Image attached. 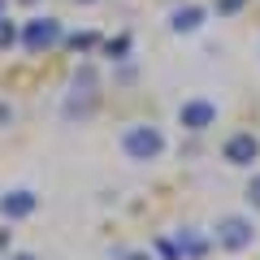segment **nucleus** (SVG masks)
Segmentation results:
<instances>
[{"label": "nucleus", "instance_id": "18", "mask_svg": "<svg viewBox=\"0 0 260 260\" xmlns=\"http://www.w3.org/2000/svg\"><path fill=\"white\" fill-rule=\"evenodd\" d=\"M5 239H9V234H5V230H0V247H5Z\"/></svg>", "mask_w": 260, "mask_h": 260}, {"label": "nucleus", "instance_id": "8", "mask_svg": "<svg viewBox=\"0 0 260 260\" xmlns=\"http://www.w3.org/2000/svg\"><path fill=\"white\" fill-rule=\"evenodd\" d=\"M169 26H174L178 35H191V30L204 26V9H200V5H182V9L169 13Z\"/></svg>", "mask_w": 260, "mask_h": 260}, {"label": "nucleus", "instance_id": "15", "mask_svg": "<svg viewBox=\"0 0 260 260\" xmlns=\"http://www.w3.org/2000/svg\"><path fill=\"white\" fill-rule=\"evenodd\" d=\"M9 121H13V109H9V100H0V130L9 126Z\"/></svg>", "mask_w": 260, "mask_h": 260}, {"label": "nucleus", "instance_id": "7", "mask_svg": "<svg viewBox=\"0 0 260 260\" xmlns=\"http://www.w3.org/2000/svg\"><path fill=\"white\" fill-rule=\"evenodd\" d=\"M35 204H39V195L35 191H9L5 200H0V217H9V221H22V217H30L35 213Z\"/></svg>", "mask_w": 260, "mask_h": 260}, {"label": "nucleus", "instance_id": "11", "mask_svg": "<svg viewBox=\"0 0 260 260\" xmlns=\"http://www.w3.org/2000/svg\"><path fill=\"white\" fill-rule=\"evenodd\" d=\"M104 48H109V56H126V52H130V39H126V35H117V39H109Z\"/></svg>", "mask_w": 260, "mask_h": 260}, {"label": "nucleus", "instance_id": "13", "mask_svg": "<svg viewBox=\"0 0 260 260\" xmlns=\"http://www.w3.org/2000/svg\"><path fill=\"white\" fill-rule=\"evenodd\" d=\"M70 44H74V52H87V48L95 44V35H91V30H83V35H74Z\"/></svg>", "mask_w": 260, "mask_h": 260}, {"label": "nucleus", "instance_id": "16", "mask_svg": "<svg viewBox=\"0 0 260 260\" xmlns=\"http://www.w3.org/2000/svg\"><path fill=\"white\" fill-rule=\"evenodd\" d=\"M126 260H152V256H143V251H130V256Z\"/></svg>", "mask_w": 260, "mask_h": 260}, {"label": "nucleus", "instance_id": "4", "mask_svg": "<svg viewBox=\"0 0 260 260\" xmlns=\"http://www.w3.org/2000/svg\"><path fill=\"white\" fill-rule=\"evenodd\" d=\"M251 239H256V230H251L247 217H221V221H217V243H221L225 251L251 247Z\"/></svg>", "mask_w": 260, "mask_h": 260}, {"label": "nucleus", "instance_id": "1", "mask_svg": "<svg viewBox=\"0 0 260 260\" xmlns=\"http://www.w3.org/2000/svg\"><path fill=\"white\" fill-rule=\"evenodd\" d=\"M95 104H100V78H95L91 65H83L74 74V87H70V100H65V117L70 121H87L95 113Z\"/></svg>", "mask_w": 260, "mask_h": 260}, {"label": "nucleus", "instance_id": "12", "mask_svg": "<svg viewBox=\"0 0 260 260\" xmlns=\"http://www.w3.org/2000/svg\"><path fill=\"white\" fill-rule=\"evenodd\" d=\"M243 5H247V0H217V13H221V18H230V13H239Z\"/></svg>", "mask_w": 260, "mask_h": 260}, {"label": "nucleus", "instance_id": "10", "mask_svg": "<svg viewBox=\"0 0 260 260\" xmlns=\"http://www.w3.org/2000/svg\"><path fill=\"white\" fill-rule=\"evenodd\" d=\"M13 44H18V26L0 13V48H13Z\"/></svg>", "mask_w": 260, "mask_h": 260}, {"label": "nucleus", "instance_id": "14", "mask_svg": "<svg viewBox=\"0 0 260 260\" xmlns=\"http://www.w3.org/2000/svg\"><path fill=\"white\" fill-rule=\"evenodd\" d=\"M247 204H251V208H260V174L247 182Z\"/></svg>", "mask_w": 260, "mask_h": 260}, {"label": "nucleus", "instance_id": "2", "mask_svg": "<svg viewBox=\"0 0 260 260\" xmlns=\"http://www.w3.org/2000/svg\"><path fill=\"white\" fill-rule=\"evenodd\" d=\"M121 152H126L130 160H156L160 152H165V135H160L156 126H148V121H135V126L121 130Z\"/></svg>", "mask_w": 260, "mask_h": 260}, {"label": "nucleus", "instance_id": "20", "mask_svg": "<svg viewBox=\"0 0 260 260\" xmlns=\"http://www.w3.org/2000/svg\"><path fill=\"white\" fill-rule=\"evenodd\" d=\"M26 5H35V0H26Z\"/></svg>", "mask_w": 260, "mask_h": 260}, {"label": "nucleus", "instance_id": "9", "mask_svg": "<svg viewBox=\"0 0 260 260\" xmlns=\"http://www.w3.org/2000/svg\"><path fill=\"white\" fill-rule=\"evenodd\" d=\"M178 251H182V256H191V260H200L208 251V243L200 239V234H182V239H178Z\"/></svg>", "mask_w": 260, "mask_h": 260}, {"label": "nucleus", "instance_id": "5", "mask_svg": "<svg viewBox=\"0 0 260 260\" xmlns=\"http://www.w3.org/2000/svg\"><path fill=\"white\" fill-rule=\"evenodd\" d=\"M178 121H182V130H208L217 126V104L213 100H182L178 104Z\"/></svg>", "mask_w": 260, "mask_h": 260}, {"label": "nucleus", "instance_id": "17", "mask_svg": "<svg viewBox=\"0 0 260 260\" xmlns=\"http://www.w3.org/2000/svg\"><path fill=\"white\" fill-rule=\"evenodd\" d=\"M9 260H35V256H30V251H18V256H9Z\"/></svg>", "mask_w": 260, "mask_h": 260}, {"label": "nucleus", "instance_id": "6", "mask_svg": "<svg viewBox=\"0 0 260 260\" xmlns=\"http://www.w3.org/2000/svg\"><path fill=\"white\" fill-rule=\"evenodd\" d=\"M221 156L230 160V165H251V160L260 156V139L256 135H247V130H239V135H230V139H225V148H221Z\"/></svg>", "mask_w": 260, "mask_h": 260}, {"label": "nucleus", "instance_id": "3", "mask_svg": "<svg viewBox=\"0 0 260 260\" xmlns=\"http://www.w3.org/2000/svg\"><path fill=\"white\" fill-rule=\"evenodd\" d=\"M18 39H22L26 52H48V48L61 44V22H56V18H30L26 26H22Z\"/></svg>", "mask_w": 260, "mask_h": 260}, {"label": "nucleus", "instance_id": "19", "mask_svg": "<svg viewBox=\"0 0 260 260\" xmlns=\"http://www.w3.org/2000/svg\"><path fill=\"white\" fill-rule=\"evenodd\" d=\"M0 13H5V0H0Z\"/></svg>", "mask_w": 260, "mask_h": 260}]
</instances>
